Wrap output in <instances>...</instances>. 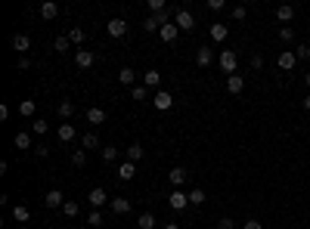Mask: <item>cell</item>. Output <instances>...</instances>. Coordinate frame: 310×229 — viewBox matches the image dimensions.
<instances>
[{"instance_id": "49", "label": "cell", "mask_w": 310, "mask_h": 229, "mask_svg": "<svg viewBox=\"0 0 310 229\" xmlns=\"http://www.w3.org/2000/svg\"><path fill=\"white\" fill-rule=\"evenodd\" d=\"M242 229H264V226H261V220H245Z\"/></svg>"}, {"instance_id": "48", "label": "cell", "mask_w": 310, "mask_h": 229, "mask_svg": "<svg viewBox=\"0 0 310 229\" xmlns=\"http://www.w3.org/2000/svg\"><path fill=\"white\" fill-rule=\"evenodd\" d=\"M34 155H38V158H47L50 149H47V146H34Z\"/></svg>"}, {"instance_id": "34", "label": "cell", "mask_w": 310, "mask_h": 229, "mask_svg": "<svg viewBox=\"0 0 310 229\" xmlns=\"http://www.w3.org/2000/svg\"><path fill=\"white\" fill-rule=\"evenodd\" d=\"M50 130V124L47 121H44V118H38V121H31V133H38V136H44V133H47Z\"/></svg>"}, {"instance_id": "51", "label": "cell", "mask_w": 310, "mask_h": 229, "mask_svg": "<svg viewBox=\"0 0 310 229\" xmlns=\"http://www.w3.org/2000/svg\"><path fill=\"white\" fill-rule=\"evenodd\" d=\"M301 106H304V109H307V112H310V93H307V96H304V102H301Z\"/></svg>"}, {"instance_id": "38", "label": "cell", "mask_w": 310, "mask_h": 229, "mask_svg": "<svg viewBox=\"0 0 310 229\" xmlns=\"http://www.w3.org/2000/svg\"><path fill=\"white\" fill-rule=\"evenodd\" d=\"M229 16H233L236 22H245V16H248V6H242V3H239V6H233V9H229Z\"/></svg>"}, {"instance_id": "32", "label": "cell", "mask_w": 310, "mask_h": 229, "mask_svg": "<svg viewBox=\"0 0 310 229\" xmlns=\"http://www.w3.org/2000/svg\"><path fill=\"white\" fill-rule=\"evenodd\" d=\"M136 223H140V229H155V214H140V220H136Z\"/></svg>"}, {"instance_id": "43", "label": "cell", "mask_w": 310, "mask_h": 229, "mask_svg": "<svg viewBox=\"0 0 310 229\" xmlns=\"http://www.w3.org/2000/svg\"><path fill=\"white\" fill-rule=\"evenodd\" d=\"M87 226H93V229H96V226H102V214H99L96 208L90 211V217H87Z\"/></svg>"}, {"instance_id": "27", "label": "cell", "mask_w": 310, "mask_h": 229, "mask_svg": "<svg viewBox=\"0 0 310 229\" xmlns=\"http://www.w3.org/2000/svg\"><path fill=\"white\" fill-rule=\"evenodd\" d=\"M81 146H84V149H102V143H99V136H96L93 130H90V133H84V136H81Z\"/></svg>"}, {"instance_id": "47", "label": "cell", "mask_w": 310, "mask_h": 229, "mask_svg": "<svg viewBox=\"0 0 310 229\" xmlns=\"http://www.w3.org/2000/svg\"><path fill=\"white\" fill-rule=\"evenodd\" d=\"M217 229H236V220H229V217H221V220H217Z\"/></svg>"}, {"instance_id": "22", "label": "cell", "mask_w": 310, "mask_h": 229, "mask_svg": "<svg viewBox=\"0 0 310 229\" xmlns=\"http://www.w3.org/2000/svg\"><path fill=\"white\" fill-rule=\"evenodd\" d=\"M133 174H136V164H133V161H124V164L118 167V180H124V183L133 180Z\"/></svg>"}, {"instance_id": "5", "label": "cell", "mask_w": 310, "mask_h": 229, "mask_svg": "<svg viewBox=\"0 0 310 229\" xmlns=\"http://www.w3.org/2000/svg\"><path fill=\"white\" fill-rule=\"evenodd\" d=\"M87 201H90V208H102V204H106L109 201V195H106V189H102V186H93V189H90V195H87Z\"/></svg>"}, {"instance_id": "18", "label": "cell", "mask_w": 310, "mask_h": 229, "mask_svg": "<svg viewBox=\"0 0 310 229\" xmlns=\"http://www.w3.org/2000/svg\"><path fill=\"white\" fill-rule=\"evenodd\" d=\"M208 34H211V40H214V43H223V40L229 38V28L217 22V25H211V28H208Z\"/></svg>"}, {"instance_id": "45", "label": "cell", "mask_w": 310, "mask_h": 229, "mask_svg": "<svg viewBox=\"0 0 310 229\" xmlns=\"http://www.w3.org/2000/svg\"><path fill=\"white\" fill-rule=\"evenodd\" d=\"M248 65L255 68V72H261V68H264V56H261V53H255V56L248 59Z\"/></svg>"}, {"instance_id": "42", "label": "cell", "mask_w": 310, "mask_h": 229, "mask_svg": "<svg viewBox=\"0 0 310 229\" xmlns=\"http://www.w3.org/2000/svg\"><path fill=\"white\" fill-rule=\"evenodd\" d=\"M68 40L72 43H84V28H68Z\"/></svg>"}, {"instance_id": "12", "label": "cell", "mask_w": 310, "mask_h": 229, "mask_svg": "<svg viewBox=\"0 0 310 229\" xmlns=\"http://www.w3.org/2000/svg\"><path fill=\"white\" fill-rule=\"evenodd\" d=\"M158 38H162L165 43H177V38H180V28L174 25V22H168V25L158 31Z\"/></svg>"}, {"instance_id": "53", "label": "cell", "mask_w": 310, "mask_h": 229, "mask_svg": "<svg viewBox=\"0 0 310 229\" xmlns=\"http://www.w3.org/2000/svg\"><path fill=\"white\" fill-rule=\"evenodd\" d=\"M304 81H307V87H310V72H307V77H304Z\"/></svg>"}, {"instance_id": "40", "label": "cell", "mask_w": 310, "mask_h": 229, "mask_svg": "<svg viewBox=\"0 0 310 229\" xmlns=\"http://www.w3.org/2000/svg\"><path fill=\"white\" fill-rule=\"evenodd\" d=\"M118 158V146H102V161H115Z\"/></svg>"}, {"instance_id": "54", "label": "cell", "mask_w": 310, "mask_h": 229, "mask_svg": "<svg viewBox=\"0 0 310 229\" xmlns=\"http://www.w3.org/2000/svg\"><path fill=\"white\" fill-rule=\"evenodd\" d=\"M16 229H28V226H16Z\"/></svg>"}, {"instance_id": "30", "label": "cell", "mask_w": 310, "mask_h": 229, "mask_svg": "<svg viewBox=\"0 0 310 229\" xmlns=\"http://www.w3.org/2000/svg\"><path fill=\"white\" fill-rule=\"evenodd\" d=\"M68 43H72V40H68V34H59V38L53 40V50L56 53H68Z\"/></svg>"}, {"instance_id": "26", "label": "cell", "mask_w": 310, "mask_h": 229, "mask_svg": "<svg viewBox=\"0 0 310 229\" xmlns=\"http://www.w3.org/2000/svg\"><path fill=\"white\" fill-rule=\"evenodd\" d=\"M87 121L90 124H102V121H106V109H99V106L87 109Z\"/></svg>"}, {"instance_id": "29", "label": "cell", "mask_w": 310, "mask_h": 229, "mask_svg": "<svg viewBox=\"0 0 310 229\" xmlns=\"http://www.w3.org/2000/svg\"><path fill=\"white\" fill-rule=\"evenodd\" d=\"M118 81H121V84H133V81H136V72H133V68H128V65H124L121 72H118Z\"/></svg>"}, {"instance_id": "33", "label": "cell", "mask_w": 310, "mask_h": 229, "mask_svg": "<svg viewBox=\"0 0 310 229\" xmlns=\"http://www.w3.org/2000/svg\"><path fill=\"white\" fill-rule=\"evenodd\" d=\"M143 31H162V22H158L155 16H146L143 19Z\"/></svg>"}, {"instance_id": "44", "label": "cell", "mask_w": 310, "mask_h": 229, "mask_svg": "<svg viewBox=\"0 0 310 229\" xmlns=\"http://www.w3.org/2000/svg\"><path fill=\"white\" fill-rule=\"evenodd\" d=\"M149 9H152V13H165L168 3H165V0H149Z\"/></svg>"}, {"instance_id": "17", "label": "cell", "mask_w": 310, "mask_h": 229, "mask_svg": "<svg viewBox=\"0 0 310 229\" xmlns=\"http://www.w3.org/2000/svg\"><path fill=\"white\" fill-rule=\"evenodd\" d=\"M168 180H171V186H174V189H180L183 183H186V167H171Z\"/></svg>"}, {"instance_id": "15", "label": "cell", "mask_w": 310, "mask_h": 229, "mask_svg": "<svg viewBox=\"0 0 310 229\" xmlns=\"http://www.w3.org/2000/svg\"><path fill=\"white\" fill-rule=\"evenodd\" d=\"M131 208H133V204H131V198H112V214L115 217H121V214H131Z\"/></svg>"}, {"instance_id": "37", "label": "cell", "mask_w": 310, "mask_h": 229, "mask_svg": "<svg viewBox=\"0 0 310 229\" xmlns=\"http://www.w3.org/2000/svg\"><path fill=\"white\" fill-rule=\"evenodd\" d=\"M205 201H208L205 189H192V192H189V204H205Z\"/></svg>"}, {"instance_id": "6", "label": "cell", "mask_w": 310, "mask_h": 229, "mask_svg": "<svg viewBox=\"0 0 310 229\" xmlns=\"http://www.w3.org/2000/svg\"><path fill=\"white\" fill-rule=\"evenodd\" d=\"M276 65L282 68V72H292V68L298 65V56H295L292 50H282V53L276 56Z\"/></svg>"}, {"instance_id": "25", "label": "cell", "mask_w": 310, "mask_h": 229, "mask_svg": "<svg viewBox=\"0 0 310 229\" xmlns=\"http://www.w3.org/2000/svg\"><path fill=\"white\" fill-rule=\"evenodd\" d=\"M143 155H146V152H143V146H140V143H131V146H128V161L136 164V161H143Z\"/></svg>"}, {"instance_id": "55", "label": "cell", "mask_w": 310, "mask_h": 229, "mask_svg": "<svg viewBox=\"0 0 310 229\" xmlns=\"http://www.w3.org/2000/svg\"><path fill=\"white\" fill-rule=\"evenodd\" d=\"M81 229H90V226H81Z\"/></svg>"}, {"instance_id": "7", "label": "cell", "mask_w": 310, "mask_h": 229, "mask_svg": "<svg viewBox=\"0 0 310 229\" xmlns=\"http://www.w3.org/2000/svg\"><path fill=\"white\" fill-rule=\"evenodd\" d=\"M93 62H96V53H93V50H78V53H75V65H78V68H90Z\"/></svg>"}, {"instance_id": "52", "label": "cell", "mask_w": 310, "mask_h": 229, "mask_svg": "<svg viewBox=\"0 0 310 229\" xmlns=\"http://www.w3.org/2000/svg\"><path fill=\"white\" fill-rule=\"evenodd\" d=\"M162 229H180V226H177V223H165Z\"/></svg>"}, {"instance_id": "2", "label": "cell", "mask_w": 310, "mask_h": 229, "mask_svg": "<svg viewBox=\"0 0 310 229\" xmlns=\"http://www.w3.org/2000/svg\"><path fill=\"white\" fill-rule=\"evenodd\" d=\"M174 25L180 28V31H192V28H196V16H192L189 13V9H174Z\"/></svg>"}, {"instance_id": "3", "label": "cell", "mask_w": 310, "mask_h": 229, "mask_svg": "<svg viewBox=\"0 0 310 229\" xmlns=\"http://www.w3.org/2000/svg\"><path fill=\"white\" fill-rule=\"evenodd\" d=\"M168 204H171L174 211H186V208H189V192L171 189V192H168Z\"/></svg>"}, {"instance_id": "11", "label": "cell", "mask_w": 310, "mask_h": 229, "mask_svg": "<svg viewBox=\"0 0 310 229\" xmlns=\"http://www.w3.org/2000/svg\"><path fill=\"white\" fill-rule=\"evenodd\" d=\"M196 62H199V68H208L214 62V50L211 47H196Z\"/></svg>"}, {"instance_id": "4", "label": "cell", "mask_w": 310, "mask_h": 229, "mask_svg": "<svg viewBox=\"0 0 310 229\" xmlns=\"http://www.w3.org/2000/svg\"><path fill=\"white\" fill-rule=\"evenodd\" d=\"M152 106H155L158 112H168L171 106H174V96H171V93H168V90H158V93L152 96Z\"/></svg>"}, {"instance_id": "35", "label": "cell", "mask_w": 310, "mask_h": 229, "mask_svg": "<svg viewBox=\"0 0 310 229\" xmlns=\"http://www.w3.org/2000/svg\"><path fill=\"white\" fill-rule=\"evenodd\" d=\"M72 164L75 167H84L87 164V152H84V149H75V152H72Z\"/></svg>"}, {"instance_id": "19", "label": "cell", "mask_w": 310, "mask_h": 229, "mask_svg": "<svg viewBox=\"0 0 310 229\" xmlns=\"http://www.w3.org/2000/svg\"><path fill=\"white\" fill-rule=\"evenodd\" d=\"M158 84H162V72H155V68H149V72L143 75V87H149V90H155Z\"/></svg>"}, {"instance_id": "8", "label": "cell", "mask_w": 310, "mask_h": 229, "mask_svg": "<svg viewBox=\"0 0 310 229\" xmlns=\"http://www.w3.org/2000/svg\"><path fill=\"white\" fill-rule=\"evenodd\" d=\"M242 90H245V77H242V75H229V77H226V93L239 96Z\"/></svg>"}, {"instance_id": "16", "label": "cell", "mask_w": 310, "mask_h": 229, "mask_svg": "<svg viewBox=\"0 0 310 229\" xmlns=\"http://www.w3.org/2000/svg\"><path fill=\"white\" fill-rule=\"evenodd\" d=\"M13 50H16L19 56H25V53L31 50V38H28V34H16V38H13Z\"/></svg>"}, {"instance_id": "28", "label": "cell", "mask_w": 310, "mask_h": 229, "mask_svg": "<svg viewBox=\"0 0 310 229\" xmlns=\"http://www.w3.org/2000/svg\"><path fill=\"white\" fill-rule=\"evenodd\" d=\"M276 19H279V22H292V19H295V6L282 3V6L276 9Z\"/></svg>"}, {"instance_id": "21", "label": "cell", "mask_w": 310, "mask_h": 229, "mask_svg": "<svg viewBox=\"0 0 310 229\" xmlns=\"http://www.w3.org/2000/svg\"><path fill=\"white\" fill-rule=\"evenodd\" d=\"M34 112H38V102L34 99H22L19 102V114L22 118H34Z\"/></svg>"}, {"instance_id": "46", "label": "cell", "mask_w": 310, "mask_h": 229, "mask_svg": "<svg viewBox=\"0 0 310 229\" xmlns=\"http://www.w3.org/2000/svg\"><path fill=\"white\" fill-rule=\"evenodd\" d=\"M208 9L211 13H221V9H226V0H208Z\"/></svg>"}, {"instance_id": "24", "label": "cell", "mask_w": 310, "mask_h": 229, "mask_svg": "<svg viewBox=\"0 0 310 229\" xmlns=\"http://www.w3.org/2000/svg\"><path fill=\"white\" fill-rule=\"evenodd\" d=\"M56 112H59V118H65V121H68V118L75 114V102H72V99H62L59 106H56Z\"/></svg>"}, {"instance_id": "41", "label": "cell", "mask_w": 310, "mask_h": 229, "mask_svg": "<svg viewBox=\"0 0 310 229\" xmlns=\"http://www.w3.org/2000/svg\"><path fill=\"white\" fill-rule=\"evenodd\" d=\"M279 40L292 43V40H295V28H292V25H282V28H279Z\"/></svg>"}, {"instance_id": "50", "label": "cell", "mask_w": 310, "mask_h": 229, "mask_svg": "<svg viewBox=\"0 0 310 229\" xmlns=\"http://www.w3.org/2000/svg\"><path fill=\"white\" fill-rule=\"evenodd\" d=\"M19 68H22V72H25V68H31V59H28V56H19Z\"/></svg>"}, {"instance_id": "23", "label": "cell", "mask_w": 310, "mask_h": 229, "mask_svg": "<svg viewBox=\"0 0 310 229\" xmlns=\"http://www.w3.org/2000/svg\"><path fill=\"white\" fill-rule=\"evenodd\" d=\"M13 146H16V149H31V133H28V130H19V133L13 136Z\"/></svg>"}, {"instance_id": "13", "label": "cell", "mask_w": 310, "mask_h": 229, "mask_svg": "<svg viewBox=\"0 0 310 229\" xmlns=\"http://www.w3.org/2000/svg\"><path fill=\"white\" fill-rule=\"evenodd\" d=\"M106 31L112 34V38H124V34H128V22H124V19H112L106 25Z\"/></svg>"}, {"instance_id": "1", "label": "cell", "mask_w": 310, "mask_h": 229, "mask_svg": "<svg viewBox=\"0 0 310 229\" xmlns=\"http://www.w3.org/2000/svg\"><path fill=\"white\" fill-rule=\"evenodd\" d=\"M217 65H221L223 75H236V65H239V53L236 50H223L217 56Z\"/></svg>"}, {"instance_id": "20", "label": "cell", "mask_w": 310, "mask_h": 229, "mask_svg": "<svg viewBox=\"0 0 310 229\" xmlns=\"http://www.w3.org/2000/svg\"><path fill=\"white\" fill-rule=\"evenodd\" d=\"M13 220H16L19 226H25V223L31 220V211L25 208V204H16V208H13Z\"/></svg>"}, {"instance_id": "9", "label": "cell", "mask_w": 310, "mask_h": 229, "mask_svg": "<svg viewBox=\"0 0 310 229\" xmlns=\"http://www.w3.org/2000/svg\"><path fill=\"white\" fill-rule=\"evenodd\" d=\"M38 13H41V19H47V22H50V19H56V16H59V3H56V0H44Z\"/></svg>"}, {"instance_id": "39", "label": "cell", "mask_w": 310, "mask_h": 229, "mask_svg": "<svg viewBox=\"0 0 310 229\" xmlns=\"http://www.w3.org/2000/svg\"><path fill=\"white\" fill-rule=\"evenodd\" d=\"M295 56H298V62H307V59H310V47H307V43H298V47H295Z\"/></svg>"}, {"instance_id": "31", "label": "cell", "mask_w": 310, "mask_h": 229, "mask_svg": "<svg viewBox=\"0 0 310 229\" xmlns=\"http://www.w3.org/2000/svg\"><path fill=\"white\" fill-rule=\"evenodd\" d=\"M131 99H136V102H143V99H149V87H131Z\"/></svg>"}, {"instance_id": "10", "label": "cell", "mask_w": 310, "mask_h": 229, "mask_svg": "<svg viewBox=\"0 0 310 229\" xmlns=\"http://www.w3.org/2000/svg\"><path fill=\"white\" fill-rule=\"evenodd\" d=\"M65 201H68V198L62 195V192H59V189H50V192H47V195H44V204H47V208H62V204H65Z\"/></svg>"}, {"instance_id": "36", "label": "cell", "mask_w": 310, "mask_h": 229, "mask_svg": "<svg viewBox=\"0 0 310 229\" xmlns=\"http://www.w3.org/2000/svg\"><path fill=\"white\" fill-rule=\"evenodd\" d=\"M59 211H62V214L68 217V220H72V217H78V211H81V208H78V201H65Z\"/></svg>"}, {"instance_id": "14", "label": "cell", "mask_w": 310, "mask_h": 229, "mask_svg": "<svg viewBox=\"0 0 310 229\" xmlns=\"http://www.w3.org/2000/svg\"><path fill=\"white\" fill-rule=\"evenodd\" d=\"M56 136H59L62 143H72L75 136H78V130H75V124H68V121H65V124H59V127H56Z\"/></svg>"}]
</instances>
